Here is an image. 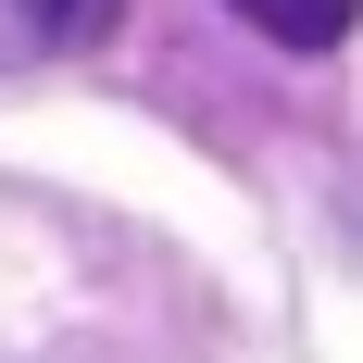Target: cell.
I'll list each match as a JSON object with an SVG mask.
<instances>
[{
    "label": "cell",
    "mask_w": 363,
    "mask_h": 363,
    "mask_svg": "<svg viewBox=\"0 0 363 363\" xmlns=\"http://www.w3.org/2000/svg\"><path fill=\"white\" fill-rule=\"evenodd\" d=\"M238 13H251L276 50H338V38H351V0H238Z\"/></svg>",
    "instance_id": "2"
},
{
    "label": "cell",
    "mask_w": 363,
    "mask_h": 363,
    "mask_svg": "<svg viewBox=\"0 0 363 363\" xmlns=\"http://www.w3.org/2000/svg\"><path fill=\"white\" fill-rule=\"evenodd\" d=\"M125 0H0V63H38V50H88Z\"/></svg>",
    "instance_id": "1"
}]
</instances>
